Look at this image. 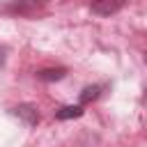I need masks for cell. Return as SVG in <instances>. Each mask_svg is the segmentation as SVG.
Returning <instances> with one entry per match:
<instances>
[{
  "instance_id": "obj_7",
  "label": "cell",
  "mask_w": 147,
  "mask_h": 147,
  "mask_svg": "<svg viewBox=\"0 0 147 147\" xmlns=\"http://www.w3.org/2000/svg\"><path fill=\"white\" fill-rule=\"evenodd\" d=\"M145 64H147V51H145Z\"/></svg>"
},
{
  "instance_id": "obj_5",
  "label": "cell",
  "mask_w": 147,
  "mask_h": 147,
  "mask_svg": "<svg viewBox=\"0 0 147 147\" xmlns=\"http://www.w3.org/2000/svg\"><path fill=\"white\" fill-rule=\"evenodd\" d=\"M99 92H101V87H99V85H92V87H85V90L80 92V103H87V101H92V99H96V96H99Z\"/></svg>"
},
{
  "instance_id": "obj_2",
  "label": "cell",
  "mask_w": 147,
  "mask_h": 147,
  "mask_svg": "<svg viewBox=\"0 0 147 147\" xmlns=\"http://www.w3.org/2000/svg\"><path fill=\"white\" fill-rule=\"evenodd\" d=\"M11 113H14L16 117H21L28 126H34V124L39 122V113H37V108L30 106V103H21V106H16Z\"/></svg>"
},
{
  "instance_id": "obj_6",
  "label": "cell",
  "mask_w": 147,
  "mask_h": 147,
  "mask_svg": "<svg viewBox=\"0 0 147 147\" xmlns=\"http://www.w3.org/2000/svg\"><path fill=\"white\" fill-rule=\"evenodd\" d=\"M5 62V48H0V64Z\"/></svg>"
},
{
  "instance_id": "obj_4",
  "label": "cell",
  "mask_w": 147,
  "mask_h": 147,
  "mask_svg": "<svg viewBox=\"0 0 147 147\" xmlns=\"http://www.w3.org/2000/svg\"><path fill=\"white\" fill-rule=\"evenodd\" d=\"M64 74H67V69H62V67H57V69H41L37 74V78H41V80H60V78H64Z\"/></svg>"
},
{
  "instance_id": "obj_1",
  "label": "cell",
  "mask_w": 147,
  "mask_h": 147,
  "mask_svg": "<svg viewBox=\"0 0 147 147\" xmlns=\"http://www.w3.org/2000/svg\"><path fill=\"white\" fill-rule=\"evenodd\" d=\"M124 2H126V0H90V7H92V11L99 14V16H110V14L119 11V9L124 7Z\"/></svg>"
},
{
  "instance_id": "obj_3",
  "label": "cell",
  "mask_w": 147,
  "mask_h": 147,
  "mask_svg": "<svg viewBox=\"0 0 147 147\" xmlns=\"http://www.w3.org/2000/svg\"><path fill=\"white\" fill-rule=\"evenodd\" d=\"M83 115V106H64L55 110V119H76Z\"/></svg>"
}]
</instances>
